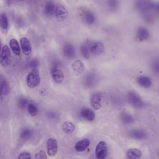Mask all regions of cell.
I'll return each instance as SVG.
<instances>
[{"instance_id": "5", "label": "cell", "mask_w": 159, "mask_h": 159, "mask_svg": "<svg viewBox=\"0 0 159 159\" xmlns=\"http://www.w3.org/2000/svg\"><path fill=\"white\" fill-rule=\"evenodd\" d=\"M108 153V148L105 142L101 141L97 145L95 149V154L98 159H105Z\"/></svg>"}, {"instance_id": "4", "label": "cell", "mask_w": 159, "mask_h": 159, "mask_svg": "<svg viewBox=\"0 0 159 159\" xmlns=\"http://www.w3.org/2000/svg\"><path fill=\"white\" fill-rule=\"evenodd\" d=\"M0 62L3 67H6L11 63V53L7 46L5 45L2 48L0 57Z\"/></svg>"}, {"instance_id": "7", "label": "cell", "mask_w": 159, "mask_h": 159, "mask_svg": "<svg viewBox=\"0 0 159 159\" xmlns=\"http://www.w3.org/2000/svg\"><path fill=\"white\" fill-rule=\"evenodd\" d=\"M55 15L58 20L63 21L67 17L68 12L63 6L58 4L56 7Z\"/></svg>"}, {"instance_id": "25", "label": "cell", "mask_w": 159, "mask_h": 159, "mask_svg": "<svg viewBox=\"0 0 159 159\" xmlns=\"http://www.w3.org/2000/svg\"><path fill=\"white\" fill-rule=\"evenodd\" d=\"M84 19L86 23L91 24L94 23L95 20L94 14L90 11H86L84 14Z\"/></svg>"}, {"instance_id": "16", "label": "cell", "mask_w": 159, "mask_h": 159, "mask_svg": "<svg viewBox=\"0 0 159 159\" xmlns=\"http://www.w3.org/2000/svg\"><path fill=\"white\" fill-rule=\"evenodd\" d=\"M142 156V152L137 148H131L127 153V159H139Z\"/></svg>"}, {"instance_id": "22", "label": "cell", "mask_w": 159, "mask_h": 159, "mask_svg": "<svg viewBox=\"0 0 159 159\" xmlns=\"http://www.w3.org/2000/svg\"><path fill=\"white\" fill-rule=\"evenodd\" d=\"M130 135L132 138L138 140H143L147 137L146 133L141 130H134L132 131L130 133Z\"/></svg>"}, {"instance_id": "35", "label": "cell", "mask_w": 159, "mask_h": 159, "mask_svg": "<svg viewBox=\"0 0 159 159\" xmlns=\"http://www.w3.org/2000/svg\"><path fill=\"white\" fill-rule=\"evenodd\" d=\"M18 159H31V156L29 152H21L19 155Z\"/></svg>"}, {"instance_id": "14", "label": "cell", "mask_w": 159, "mask_h": 159, "mask_svg": "<svg viewBox=\"0 0 159 159\" xmlns=\"http://www.w3.org/2000/svg\"><path fill=\"white\" fill-rule=\"evenodd\" d=\"M63 53L66 57L72 58L75 55V50L73 46L70 44L65 45L63 49Z\"/></svg>"}, {"instance_id": "36", "label": "cell", "mask_w": 159, "mask_h": 159, "mask_svg": "<svg viewBox=\"0 0 159 159\" xmlns=\"http://www.w3.org/2000/svg\"><path fill=\"white\" fill-rule=\"evenodd\" d=\"M155 11L159 15V2L155 3Z\"/></svg>"}, {"instance_id": "11", "label": "cell", "mask_w": 159, "mask_h": 159, "mask_svg": "<svg viewBox=\"0 0 159 159\" xmlns=\"http://www.w3.org/2000/svg\"><path fill=\"white\" fill-rule=\"evenodd\" d=\"M20 43L23 54L27 56L30 55L32 48L29 40L26 37H22L20 40Z\"/></svg>"}, {"instance_id": "23", "label": "cell", "mask_w": 159, "mask_h": 159, "mask_svg": "<svg viewBox=\"0 0 159 159\" xmlns=\"http://www.w3.org/2000/svg\"><path fill=\"white\" fill-rule=\"evenodd\" d=\"M120 118L121 121L124 124H130L134 122L133 117L126 112H122L120 115Z\"/></svg>"}, {"instance_id": "13", "label": "cell", "mask_w": 159, "mask_h": 159, "mask_svg": "<svg viewBox=\"0 0 159 159\" xmlns=\"http://www.w3.org/2000/svg\"><path fill=\"white\" fill-rule=\"evenodd\" d=\"M104 50L103 44L101 42H95L91 45V53L94 55H99L101 54Z\"/></svg>"}, {"instance_id": "19", "label": "cell", "mask_w": 159, "mask_h": 159, "mask_svg": "<svg viewBox=\"0 0 159 159\" xmlns=\"http://www.w3.org/2000/svg\"><path fill=\"white\" fill-rule=\"evenodd\" d=\"M137 82L141 87L149 88L152 84V81L149 77L145 76H139L137 78Z\"/></svg>"}, {"instance_id": "12", "label": "cell", "mask_w": 159, "mask_h": 159, "mask_svg": "<svg viewBox=\"0 0 159 159\" xmlns=\"http://www.w3.org/2000/svg\"><path fill=\"white\" fill-rule=\"evenodd\" d=\"M80 114L84 119L88 121H92L95 119V113L90 108H83L80 112Z\"/></svg>"}, {"instance_id": "32", "label": "cell", "mask_w": 159, "mask_h": 159, "mask_svg": "<svg viewBox=\"0 0 159 159\" xmlns=\"http://www.w3.org/2000/svg\"><path fill=\"white\" fill-rule=\"evenodd\" d=\"M28 101L26 98H21L18 102V105L19 107L21 109H24L28 105Z\"/></svg>"}, {"instance_id": "30", "label": "cell", "mask_w": 159, "mask_h": 159, "mask_svg": "<svg viewBox=\"0 0 159 159\" xmlns=\"http://www.w3.org/2000/svg\"><path fill=\"white\" fill-rule=\"evenodd\" d=\"M151 70L155 74L159 75V60L156 59L152 61Z\"/></svg>"}, {"instance_id": "9", "label": "cell", "mask_w": 159, "mask_h": 159, "mask_svg": "<svg viewBox=\"0 0 159 159\" xmlns=\"http://www.w3.org/2000/svg\"><path fill=\"white\" fill-rule=\"evenodd\" d=\"M51 72L52 78L56 83H60L63 82L64 79V74L61 70L57 68V65L53 66Z\"/></svg>"}, {"instance_id": "3", "label": "cell", "mask_w": 159, "mask_h": 159, "mask_svg": "<svg viewBox=\"0 0 159 159\" xmlns=\"http://www.w3.org/2000/svg\"><path fill=\"white\" fill-rule=\"evenodd\" d=\"M129 103L134 108L139 109L143 106V102L140 96L134 92H130L128 95Z\"/></svg>"}, {"instance_id": "37", "label": "cell", "mask_w": 159, "mask_h": 159, "mask_svg": "<svg viewBox=\"0 0 159 159\" xmlns=\"http://www.w3.org/2000/svg\"><path fill=\"white\" fill-rule=\"evenodd\" d=\"M41 93L42 95H45L48 94V91L44 89V90H43V89L41 90Z\"/></svg>"}, {"instance_id": "10", "label": "cell", "mask_w": 159, "mask_h": 159, "mask_svg": "<svg viewBox=\"0 0 159 159\" xmlns=\"http://www.w3.org/2000/svg\"><path fill=\"white\" fill-rule=\"evenodd\" d=\"M91 104L92 107L96 109L99 110L102 107L101 95L99 93H96L92 94L90 100Z\"/></svg>"}, {"instance_id": "31", "label": "cell", "mask_w": 159, "mask_h": 159, "mask_svg": "<svg viewBox=\"0 0 159 159\" xmlns=\"http://www.w3.org/2000/svg\"><path fill=\"white\" fill-rule=\"evenodd\" d=\"M32 134V131L30 129H25L22 130L21 133V138L24 139H27L30 137Z\"/></svg>"}, {"instance_id": "18", "label": "cell", "mask_w": 159, "mask_h": 159, "mask_svg": "<svg viewBox=\"0 0 159 159\" xmlns=\"http://www.w3.org/2000/svg\"><path fill=\"white\" fill-rule=\"evenodd\" d=\"M137 36L140 40L143 41L148 39L149 36V33L146 28L140 27L137 30Z\"/></svg>"}, {"instance_id": "26", "label": "cell", "mask_w": 159, "mask_h": 159, "mask_svg": "<svg viewBox=\"0 0 159 159\" xmlns=\"http://www.w3.org/2000/svg\"><path fill=\"white\" fill-rule=\"evenodd\" d=\"M90 47L91 45L85 44L83 45L80 48L81 54L83 57L86 59L89 58L90 57Z\"/></svg>"}, {"instance_id": "6", "label": "cell", "mask_w": 159, "mask_h": 159, "mask_svg": "<svg viewBox=\"0 0 159 159\" xmlns=\"http://www.w3.org/2000/svg\"><path fill=\"white\" fill-rule=\"evenodd\" d=\"M48 155L49 157H54L58 152V145L57 141L53 138H49L47 143Z\"/></svg>"}, {"instance_id": "34", "label": "cell", "mask_w": 159, "mask_h": 159, "mask_svg": "<svg viewBox=\"0 0 159 159\" xmlns=\"http://www.w3.org/2000/svg\"><path fill=\"white\" fill-rule=\"evenodd\" d=\"M39 63L38 62V60H36V59H33L31 60L29 62V67L30 68H32V69H36L38 65H39Z\"/></svg>"}, {"instance_id": "20", "label": "cell", "mask_w": 159, "mask_h": 159, "mask_svg": "<svg viewBox=\"0 0 159 159\" xmlns=\"http://www.w3.org/2000/svg\"><path fill=\"white\" fill-rule=\"evenodd\" d=\"M62 129L63 132L67 134L72 133L75 130V126L72 122L66 121L63 124Z\"/></svg>"}, {"instance_id": "28", "label": "cell", "mask_w": 159, "mask_h": 159, "mask_svg": "<svg viewBox=\"0 0 159 159\" xmlns=\"http://www.w3.org/2000/svg\"><path fill=\"white\" fill-rule=\"evenodd\" d=\"M1 26L3 30H7L8 27V18L5 14H1Z\"/></svg>"}, {"instance_id": "2", "label": "cell", "mask_w": 159, "mask_h": 159, "mask_svg": "<svg viewBox=\"0 0 159 159\" xmlns=\"http://www.w3.org/2000/svg\"><path fill=\"white\" fill-rule=\"evenodd\" d=\"M26 81L28 87L31 89H33L38 86L40 82L39 70L36 68L33 69L27 75Z\"/></svg>"}, {"instance_id": "27", "label": "cell", "mask_w": 159, "mask_h": 159, "mask_svg": "<svg viewBox=\"0 0 159 159\" xmlns=\"http://www.w3.org/2000/svg\"><path fill=\"white\" fill-rule=\"evenodd\" d=\"M28 112L29 114L32 116H35L37 115L38 113V109L36 105L33 103H30L28 104Z\"/></svg>"}, {"instance_id": "17", "label": "cell", "mask_w": 159, "mask_h": 159, "mask_svg": "<svg viewBox=\"0 0 159 159\" xmlns=\"http://www.w3.org/2000/svg\"><path fill=\"white\" fill-rule=\"evenodd\" d=\"M55 9L56 7L54 3L51 1L48 2L45 5L44 9V14L47 16H51L53 14H55Z\"/></svg>"}, {"instance_id": "33", "label": "cell", "mask_w": 159, "mask_h": 159, "mask_svg": "<svg viewBox=\"0 0 159 159\" xmlns=\"http://www.w3.org/2000/svg\"><path fill=\"white\" fill-rule=\"evenodd\" d=\"M35 159H47L45 152L44 150H40L35 154Z\"/></svg>"}, {"instance_id": "29", "label": "cell", "mask_w": 159, "mask_h": 159, "mask_svg": "<svg viewBox=\"0 0 159 159\" xmlns=\"http://www.w3.org/2000/svg\"><path fill=\"white\" fill-rule=\"evenodd\" d=\"M108 7L112 10H115L117 9L119 5V0H107Z\"/></svg>"}, {"instance_id": "8", "label": "cell", "mask_w": 159, "mask_h": 159, "mask_svg": "<svg viewBox=\"0 0 159 159\" xmlns=\"http://www.w3.org/2000/svg\"><path fill=\"white\" fill-rule=\"evenodd\" d=\"M72 68L75 75H81L85 70V66L83 62L80 60L75 61L72 64Z\"/></svg>"}, {"instance_id": "38", "label": "cell", "mask_w": 159, "mask_h": 159, "mask_svg": "<svg viewBox=\"0 0 159 159\" xmlns=\"http://www.w3.org/2000/svg\"><path fill=\"white\" fill-rule=\"evenodd\" d=\"M19 1H25V0H19Z\"/></svg>"}, {"instance_id": "24", "label": "cell", "mask_w": 159, "mask_h": 159, "mask_svg": "<svg viewBox=\"0 0 159 159\" xmlns=\"http://www.w3.org/2000/svg\"><path fill=\"white\" fill-rule=\"evenodd\" d=\"M1 95H6L9 92V87L8 83L6 80L1 77Z\"/></svg>"}, {"instance_id": "1", "label": "cell", "mask_w": 159, "mask_h": 159, "mask_svg": "<svg viewBox=\"0 0 159 159\" xmlns=\"http://www.w3.org/2000/svg\"><path fill=\"white\" fill-rule=\"evenodd\" d=\"M155 2L152 0H136L135 6L147 21H149L153 17L155 11Z\"/></svg>"}, {"instance_id": "21", "label": "cell", "mask_w": 159, "mask_h": 159, "mask_svg": "<svg viewBox=\"0 0 159 159\" xmlns=\"http://www.w3.org/2000/svg\"><path fill=\"white\" fill-rule=\"evenodd\" d=\"M9 45L11 50L14 54L17 56H19L20 55V48L18 42L16 39H11L9 42Z\"/></svg>"}, {"instance_id": "39", "label": "cell", "mask_w": 159, "mask_h": 159, "mask_svg": "<svg viewBox=\"0 0 159 159\" xmlns=\"http://www.w3.org/2000/svg\"><path fill=\"white\" fill-rule=\"evenodd\" d=\"M89 159H94L92 158H90Z\"/></svg>"}, {"instance_id": "15", "label": "cell", "mask_w": 159, "mask_h": 159, "mask_svg": "<svg viewBox=\"0 0 159 159\" xmlns=\"http://www.w3.org/2000/svg\"><path fill=\"white\" fill-rule=\"evenodd\" d=\"M90 142L88 139H85L77 143L75 148L77 152H81L85 151L89 146Z\"/></svg>"}]
</instances>
